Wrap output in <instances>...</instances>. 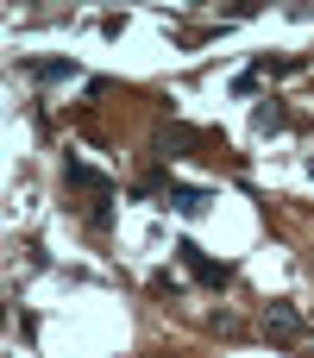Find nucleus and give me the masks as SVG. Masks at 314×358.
<instances>
[{
	"label": "nucleus",
	"mask_w": 314,
	"mask_h": 358,
	"mask_svg": "<svg viewBox=\"0 0 314 358\" xmlns=\"http://www.w3.org/2000/svg\"><path fill=\"white\" fill-rule=\"evenodd\" d=\"M264 327H271V340H290V346H296V340H314V327L302 321V308H290V302H271V308H264Z\"/></svg>",
	"instance_id": "nucleus-1"
},
{
	"label": "nucleus",
	"mask_w": 314,
	"mask_h": 358,
	"mask_svg": "<svg viewBox=\"0 0 314 358\" xmlns=\"http://www.w3.org/2000/svg\"><path fill=\"white\" fill-rule=\"evenodd\" d=\"M176 258H183V264L195 271V283H208V289H227V283H233V271H227V264H214L201 245H176Z\"/></svg>",
	"instance_id": "nucleus-2"
},
{
	"label": "nucleus",
	"mask_w": 314,
	"mask_h": 358,
	"mask_svg": "<svg viewBox=\"0 0 314 358\" xmlns=\"http://www.w3.org/2000/svg\"><path fill=\"white\" fill-rule=\"evenodd\" d=\"M69 182H76V189H88V195H94L101 208H113V182H107V176H101L94 164H69Z\"/></svg>",
	"instance_id": "nucleus-3"
},
{
	"label": "nucleus",
	"mask_w": 314,
	"mask_h": 358,
	"mask_svg": "<svg viewBox=\"0 0 314 358\" xmlns=\"http://www.w3.org/2000/svg\"><path fill=\"white\" fill-rule=\"evenodd\" d=\"M252 126H258V132H290V113H283V101H258Z\"/></svg>",
	"instance_id": "nucleus-4"
},
{
	"label": "nucleus",
	"mask_w": 314,
	"mask_h": 358,
	"mask_svg": "<svg viewBox=\"0 0 314 358\" xmlns=\"http://www.w3.org/2000/svg\"><path fill=\"white\" fill-rule=\"evenodd\" d=\"M170 208H176V214H201V208H208V189H183V182H170Z\"/></svg>",
	"instance_id": "nucleus-5"
},
{
	"label": "nucleus",
	"mask_w": 314,
	"mask_h": 358,
	"mask_svg": "<svg viewBox=\"0 0 314 358\" xmlns=\"http://www.w3.org/2000/svg\"><path fill=\"white\" fill-rule=\"evenodd\" d=\"M38 82H76V63H38Z\"/></svg>",
	"instance_id": "nucleus-6"
}]
</instances>
